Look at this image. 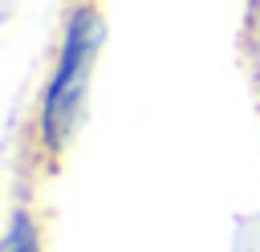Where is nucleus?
Masks as SVG:
<instances>
[{
  "label": "nucleus",
  "mask_w": 260,
  "mask_h": 252,
  "mask_svg": "<svg viewBox=\"0 0 260 252\" xmlns=\"http://www.w3.org/2000/svg\"><path fill=\"white\" fill-rule=\"evenodd\" d=\"M102 37H106L102 12L93 4H77L65 20L61 53H57V65H53V77L41 93V114H37V138H41V150L49 159H57L77 130L89 69H93V57L102 49Z\"/></svg>",
  "instance_id": "f257e3e1"
},
{
  "label": "nucleus",
  "mask_w": 260,
  "mask_h": 252,
  "mask_svg": "<svg viewBox=\"0 0 260 252\" xmlns=\"http://www.w3.org/2000/svg\"><path fill=\"white\" fill-rule=\"evenodd\" d=\"M0 252H45V232H41V215L32 207H16L4 232Z\"/></svg>",
  "instance_id": "f03ea898"
}]
</instances>
